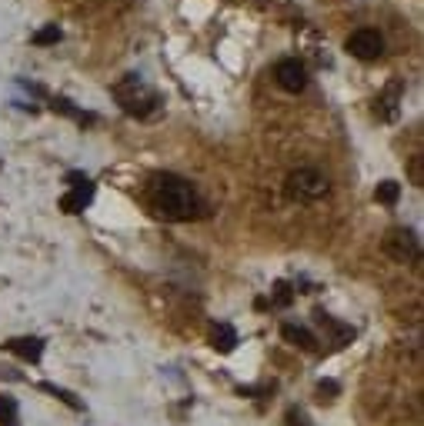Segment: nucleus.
Here are the masks:
<instances>
[{
  "label": "nucleus",
  "mask_w": 424,
  "mask_h": 426,
  "mask_svg": "<svg viewBox=\"0 0 424 426\" xmlns=\"http://www.w3.org/2000/svg\"><path fill=\"white\" fill-rule=\"evenodd\" d=\"M291 300H294V290H291V283L277 280V283H274V290H270V303H274V307H288Z\"/></svg>",
  "instance_id": "16"
},
{
  "label": "nucleus",
  "mask_w": 424,
  "mask_h": 426,
  "mask_svg": "<svg viewBox=\"0 0 424 426\" xmlns=\"http://www.w3.org/2000/svg\"><path fill=\"white\" fill-rule=\"evenodd\" d=\"M374 197H378V204L394 206L398 200H401V184H398V180H381L378 190H374Z\"/></svg>",
  "instance_id": "13"
},
{
  "label": "nucleus",
  "mask_w": 424,
  "mask_h": 426,
  "mask_svg": "<svg viewBox=\"0 0 424 426\" xmlns=\"http://www.w3.org/2000/svg\"><path fill=\"white\" fill-rule=\"evenodd\" d=\"M288 193L294 200H321L328 193V177L314 167H301L288 177Z\"/></svg>",
  "instance_id": "4"
},
{
  "label": "nucleus",
  "mask_w": 424,
  "mask_h": 426,
  "mask_svg": "<svg viewBox=\"0 0 424 426\" xmlns=\"http://www.w3.org/2000/svg\"><path fill=\"white\" fill-rule=\"evenodd\" d=\"M211 347L217 353H231L234 347H237V333H234V327H228V323H217L211 330Z\"/></svg>",
  "instance_id": "11"
},
{
  "label": "nucleus",
  "mask_w": 424,
  "mask_h": 426,
  "mask_svg": "<svg viewBox=\"0 0 424 426\" xmlns=\"http://www.w3.org/2000/svg\"><path fill=\"white\" fill-rule=\"evenodd\" d=\"M401 90H405L401 84H391V87H387V93L381 97V113H385L387 120L398 113V97H401Z\"/></svg>",
  "instance_id": "15"
},
{
  "label": "nucleus",
  "mask_w": 424,
  "mask_h": 426,
  "mask_svg": "<svg viewBox=\"0 0 424 426\" xmlns=\"http://www.w3.org/2000/svg\"><path fill=\"white\" fill-rule=\"evenodd\" d=\"M385 253L398 263H411L418 267L421 263V240L411 226H391L385 233Z\"/></svg>",
  "instance_id": "3"
},
{
  "label": "nucleus",
  "mask_w": 424,
  "mask_h": 426,
  "mask_svg": "<svg viewBox=\"0 0 424 426\" xmlns=\"http://www.w3.org/2000/svg\"><path fill=\"white\" fill-rule=\"evenodd\" d=\"M284 426H311V420L301 407H291L288 413H284Z\"/></svg>",
  "instance_id": "21"
},
{
  "label": "nucleus",
  "mask_w": 424,
  "mask_h": 426,
  "mask_svg": "<svg viewBox=\"0 0 424 426\" xmlns=\"http://www.w3.org/2000/svg\"><path fill=\"white\" fill-rule=\"evenodd\" d=\"M314 320H317V327H321V330H328V336H331V343H334V347H347V343L354 340V327H347V323H341V320H334V316L324 313V310H317V313H314Z\"/></svg>",
  "instance_id": "7"
},
{
  "label": "nucleus",
  "mask_w": 424,
  "mask_h": 426,
  "mask_svg": "<svg viewBox=\"0 0 424 426\" xmlns=\"http://www.w3.org/2000/svg\"><path fill=\"white\" fill-rule=\"evenodd\" d=\"M351 57H358V60H378V57L385 54V37L378 34V30H371V27H361V30H354L344 43Z\"/></svg>",
  "instance_id": "5"
},
{
  "label": "nucleus",
  "mask_w": 424,
  "mask_h": 426,
  "mask_svg": "<svg viewBox=\"0 0 424 426\" xmlns=\"http://www.w3.org/2000/svg\"><path fill=\"white\" fill-rule=\"evenodd\" d=\"M114 97H117V104L124 107V113H131L137 120H147V117H154L160 110V97L144 84V77H137V74L124 77L114 87Z\"/></svg>",
  "instance_id": "2"
},
{
  "label": "nucleus",
  "mask_w": 424,
  "mask_h": 426,
  "mask_svg": "<svg viewBox=\"0 0 424 426\" xmlns=\"http://www.w3.org/2000/svg\"><path fill=\"white\" fill-rule=\"evenodd\" d=\"M274 77H277V84L288 93H301L308 87V70H304V64H301V60H291V57L274 67Z\"/></svg>",
  "instance_id": "6"
},
{
  "label": "nucleus",
  "mask_w": 424,
  "mask_h": 426,
  "mask_svg": "<svg viewBox=\"0 0 424 426\" xmlns=\"http://www.w3.org/2000/svg\"><path fill=\"white\" fill-rule=\"evenodd\" d=\"M57 40H60V27H57V23H50V27H44V30H37V34H34V43H37V47L57 43Z\"/></svg>",
  "instance_id": "19"
},
{
  "label": "nucleus",
  "mask_w": 424,
  "mask_h": 426,
  "mask_svg": "<svg viewBox=\"0 0 424 426\" xmlns=\"http://www.w3.org/2000/svg\"><path fill=\"white\" fill-rule=\"evenodd\" d=\"M147 200L167 220H194V217L204 213V204H201L197 190L177 173H157L151 186H147Z\"/></svg>",
  "instance_id": "1"
},
{
  "label": "nucleus",
  "mask_w": 424,
  "mask_h": 426,
  "mask_svg": "<svg viewBox=\"0 0 424 426\" xmlns=\"http://www.w3.org/2000/svg\"><path fill=\"white\" fill-rule=\"evenodd\" d=\"M407 173H411V184H414V186H424V157H421V153H414V157H411Z\"/></svg>",
  "instance_id": "20"
},
{
  "label": "nucleus",
  "mask_w": 424,
  "mask_h": 426,
  "mask_svg": "<svg viewBox=\"0 0 424 426\" xmlns=\"http://www.w3.org/2000/svg\"><path fill=\"white\" fill-rule=\"evenodd\" d=\"M50 107H54V110H57V113H67V117H74V120H80V124H94V113L77 110V107H74V104H71L67 97H54V100H50Z\"/></svg>",
  "instance_id": "12"
},
{
  "label": "nucleus",
  "mask_w": 424,
  "mask_h": 426,
  "mask_svg": "<svg viewBox=\"0 0 424 426\" xmlns=\"http://www.w3.org/2000/svg\"><path fill=\"white\" fill-rule=\"evenodd\" d=\"M7 350L14 356H20V360H27V363H37L44 356V340H37V336H17V340L7 343Z\"/></svg>",
  "instance_id": "8"
},
{
  "label": "nucleus",
  "mask_w": 424,
  "mask_h": 426,
  "mask_svg": "<svg viewBox=\"0 0 424 426\" xmlns=\"http://www.w3.org/2000/svg\"><path fill=\"white\" fill-rule=\"evenodd\" d=\"M281 336H284L288 343H294V347L308 350V353L317 350V336L311 333L308 327H297V323H284V327H281Z\"/></svg>",
  "instance_id": "10"
},
{
  "label": "nucleus",
  "mask_w": 424,
  "mask_h": 426,
  "mask_svg": "<svg viewBox=\"0 0 424 426\" xmlns=\"http://www.w3.org/2000/svg\"><path fill=\"white\" fill-rule=\"evenodd\" d=\"M64 180H67L71 186H80V184H87V173H77V170H74V173H67Z\"/></svg>",
  "instance_id": "22"
},
{
  "label": "nucleus",
  "mask_w": 424,
  "mask_h": 426,
  "mask_svg": "<svg viewBox=\"0 0 424 426\" xmlns=\"http://www.w3.org/2000/svg\"><path fill=\"white\" fill-rule=\"evenodd\" d=\"M0 426H20V420H17V403L14 400H0Z\"/></svg>",
  "instance_id": "17"
},
{
  "label": "nucleus",
  "mask_w": 424,
  "mask_h": 426,
  "mask_svg": "<svg viewBox=\"0 0 424 426\" xmlns=\"http://www.w3.org/2000/svg\"><path fill=\"white\" fill-rule=\"evenodd\" d=\"M91 200H94V184L87 180V184H80V186H71V193L60 200V206H64V213H80Z\"/></svg>",
  "instance_id": "9"
},
{
  "label": "nucleus",
  "mask_w": 424,
  "mask_h": 426,
  "mask_svg": "<svg viewBox=\"0 0 424 426\" xmlns=\"http://www.w3.org/2000/svg\"><path fill=\"white\" fill-rule=\"evenodd\" d=\"M338 393H341V383H338V380H321V383H317V400H321V403H334Z\"/></svg>",
  "instance_id": "18"
},
{
  "label": "nucleus",
  "mask_w": 424,
  "mask_h": 426,
  "mask_svg": "<svg viewBox=\"0 0 424 426\" xmlns=\"http://www.w3.org/2000/svg\"><path fill=\"white\" fill-rule=\"evenodd\" d=\"M40 389H44V393H50V396H57L60 403H67L71 409H84V403H80V400L74 396V393H71V389L54 387V383H40Z\"/></svg>",
  "instance_id": "14"
}]
</instances>
